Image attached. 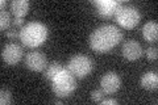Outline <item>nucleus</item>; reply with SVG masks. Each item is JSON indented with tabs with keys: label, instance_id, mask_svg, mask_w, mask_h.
<instances>
[{
	"label": "nucleus",
	"instance_id": "nucleus-1",
	"mask_svg": "<svg viewBox=\"0 0 158 105\" xmlns=\"http://www.w3.org/2000/svg\"><path fill=\"white\" fill-rule=\"evenodd\" d=\"M123 33L113 25H102L90 36V46L98 53H106L121 41Z\"/></svg>",
	"mask_w": 158,
	"mask_h": 105
},
{
	"label": "nucleus",
	"instance_id": "nucleus-2",
	"mask_svg": "<svg viewBox=\"0 0 158 105\" xmlns=\"http://www.w3.org/2000/svg\"><path fill=\"white\" fill-rule=\"evenodd\" d=\"M48 26L41 22H31L21 28L20 30V39L24 45L29 47H37L42 45L48 38Z\"/></svg>",
	"mask_w": 158,
	"mask_h": 105
},
{
	"label": "nucleus",
	"instance_id": "nucleus-3",
	"mask_svg": "<svg viewBox=\"0 0 158 105\" xmlns=\"http://www.w3.org/2000/svg\"><path fill=\"white\" fill-rule=\"evenodd\" d=\"M52 87L58 97H67L77 89L75 76L66 67L52 80Z\"/></svg>",
	"mask_w": 158,
	"mask_h": 105
},
{
	"label": "nucleus",
	"instance_id": "nucleus-4",
	"mask_svg": "<svg viewBox=\"0 0 158 105\" xmlns=\"http://www.w3.org/2000/svg\"><path fill=\"white\" fill-rule=\"evenodd\" d=\"M116 20L117 22L125 29H132L140 22L141 14L136 7L132 6H121L116 12Z\"/></svg>",
	"mask_w": 158,
	"mask_h": 105
},
{
	"label": "nucleus",
	"instance_id": "nucleus-5",
	"mask_svg": "<svg viewBox=\"0 0 158 105\" xmlns=\"http://www.w3.org/2000/svg\"><path fill=\"white\" fill-rule=\"evenodd\" d=\"M67 68L75 78H85L92 71V61L86 55H75L70 59Z\"/></svg>",
	"mask_w": 158,
	"mask_h": 105
},
{
	"label": "nucleus",
	"instance_id": "nucleus-6",
	"mask_svg": "<svg viewBox=\"0 0 158 105\" xmlns=\"http://www.w3.org/2000/svg\"><path fill=\"white\" fill-rule=\"evenodd\" d=\"M25 66L32 71L41 72L46 67V57L38 50H33V51L27 54Z\"/></svg>",
	"mask_w": 158,
	"mask_h": 105
},
{
	"label": "nucleus",
	"instance_id": "nucleus-7",
	"mask_svg": "<svg viewBox=\"0 0 158 105\" xmlns=\"http://www.w3.org/2000/svg\"><path fill=\"white\" fill-rule=\"evenodd\" d=\"M121 86V79L116 72H107L100 80V88L106 95H112L118 91Z\"/></svg>",
	"mask_w": 158,
	"mask_h": 105
},
{
	"label": "nucleus",
	"instance_id": "nucleus-8",
	"mask_svg": "<svg viewBox=\"0 0 158 105\" xmlns=\"http://www.w3.org/2000/svg\"><path fill=\"white\" fill-rule=\"evenodd\" d=\"M94 3L98 7V13L104 18H110L115 16L118 8L123 6L121 2H116V0H96Z\"/></svg>",
	"mask_w": 158,
	"mask_h": 105
},
{
	"label": "nucleus",
	"instance_id": "nucleus-9",
	"mask_svg": "<svg viewBox=\"0 0 158 105\" xmlns=\"http://www.w3.org/2000/svg\"><path fill=\"white\" fill-rule=\"evenodd\" d=\"M23 49L21 46H19L17 43H8L6 45V47L3 49V59L4 62L11 64V66H13V64H16L20 62V59L23 58Z\"/></svg>",
	"mask_w": 158,
	"mask_h": 105
},
{
	"label": "nucleus",
	"instance_id": "nucleus-10",
	"mask_svg": "<svg viewBox=\"0 0 158 105\" xmlns=\"http://www.w3.org/2000/svg\"><path fill=\"white\" fill-rule=\"evenodd\" d=\"M123 55H124L128 61H137L138 58L142 55V47L135 39H129L123 45Z\"/></svg>",
	"mask_w": 158,
	"mask_h": 105
},
{
	"label": "nucleus",
	"instance_id": "nucleus-11",
	"mask_svg": "<svg viewBox=\"0 0 158 105\" xmlns=\"http://www.w3.org/2000/svg\"><path fill=\"white\" fill-rule=\"evenodd\" d=\"M141 87H144L145 89H149V91H153V89H157L158 87V75L156 71H148L146 74L142 75L141 78Z\"/></svg>",
	"mask_w": 158,
	"mask_h": 105
},
{
	"label": "nucleus",
	"instance_id": "nucleus-12",
	"mask_svg": "<svg viewBox=\"0 0 158 105\" xmlns=\"http://www.w3.org/2000/svg\"><path fill=\"white\" fill-rule=\"evenodd\" d=\"M142 36L146 41L149 42H156L158 37V24L156 21H149L144 25L142 28Z\"/></svg>",
	"mask_w": 158,
	"mask_h": 105
},
{
	"label": "nucleus",
	"instance_id": "nucleus-13",
	"mask_svg": "<svg viewBox=\"0 0 158 105\" xmlns=\"http://www.w3.org/2000/svg\"><path fill=\"white\" fill-rule=\"evenodd\" d=\"M11 8L15 17L23 18L29 11V2L28 0H13L11 3Z\"/></svg>",
	"mask_w": 158,
	"mask_h": 105
},
{
	"label": "nucleus",
	"instance_id": "nucleus-14",
	"mask_svg": "<svg viewBox=\"0 0 158 105\" xmlns=\"http://www.w3.org/2000/svg\"><path fill=\"white\" fill-rule=\"evenodd\" d=\"M63 68H65V67H63V66H62V64L59 63V62H57V61L52 62V63H50V64H49V66H48L46 71H45V78L48 79L49 82H52L53 79L56 78L57 75H58L59 72H61Z\"/></svg>",
	"mask_w": 158,
	"mask_h": 105
},
{
	"label": "nucleus",
	"instance_id": "nucleus-15",
	"mask_svg": "<svg viewBox=\"0 0 158 105\" xmlns=\"http://www.w3.org/2000/svg\"><path fill=\"white\" fill-rule=\"evenodd\" d=\"M9 21H11L9 13L3 9L2 13H0V28H2V30H6V29L9 26Z\"/></svg>",
	"mask_w": 158,
	"mask_h": 105
},
{
	"label": "nucleus",
	"instance_id": "nucleus-16",
	"mask_svg": "<svg viewBox=\"0 0 158 105\" xmlns=\"http://www.w3.org/2000/svg\"><path fill=\"white\" fill-rule=\"evenodd\" d=\"M12 103V95L8 89H2L0 91V104L2 105H8Z\"/></svg>",
	"mask_w": 158,
	"mask_h": 105
},
{
	"label": "nucleus",
	"instance_id": "nucleus-17",
	"mask_svg": "<svg viewBox=\"0 0 158 105\" xmlns=\"http://www.w3.org/2000/svg\"><path fill=\"white\" fill-rule=\"evenodd\" d=\"M104 95L106 93L103 92L102 88H98V89H95V91H92L91 99H92L94 103H102V100H103V97H104Z\"/></svg>",
	"mask_w": 158,
	"mask_h": 105
},
{
	"label": "nucleus",
	"instance_id": "nucleus-18",
	"mask_svg": "<svg viewBox=\"0 0 158 105\" xmlns=\"http://www.w3.org/2000/svg\"><path fill=\"white\" fill-rule=\"evenodd\" d=\"M146 57L150 61H156L157 57H158V53H157V47H149L146 50Z\"/></svg>",
	"mask_w": 158,
	"mask_h": 105
},
{
	"label": "nucleus",
	"instance_id": "nucleus-19",
	"mask_svg": "<svg viewBox=\"0 0 158 105\" xmlns=\"http://www.w3.org/2000/svg\"><path fill=\"white\" fill-rule=\"evenodd\" d=\"M100 104H103V105H110V104H117V100H113V99H108V100H102V103Z\"/></svg>",
	"mask_w": 158,
	"mask_h": 105
},
{
	"label": "nucleus",
	"instance_id": "nucleus-20",
	"mask_svg": "<svg viewBox=\"0 0 158 105\" xmlns=\"http://www.w3.org/2000/svg\"><path fill=\"white\" fill-rule=\"evenodd\" d=\"M6 34H7V36H8L9 38H16V37H17L16 30H9V32H7Z\"/></svg>",
	"mask_w": 158,
	"mask_h": 105
},
{
	"label": "nucleus",
	"instance_id": "nucleus-21",
	"mask_svg": "<svg viewBox=\"0 0 158 105\" xmlns=\"http://www.w3.org/2000/svg\"><path fill=\"white\" fill-rule=\"evenodd\" d=\"M15 24H16V25H23V18L15 17Z\"/></svg>",
	"mask_w": 158,
	"mask_h": 105
},
{
	"label": "nucleus",
	"instance_id": "nucleus-22",
	"mask_svg": "<svg viewBox=\"0 0 158 105\" xmlns=\"http://www.w3.org/2000/svg\"><path fill=\"white\" fill-rule=\"evenodd\" d=\"M6 4H7L6 0H2V2H0V6H2V11L4 9V7H6Z\"/></svg>",
	"mask_w": 158,
	"mask_h": 105
}]
</instances>
